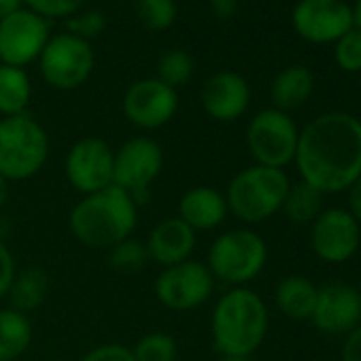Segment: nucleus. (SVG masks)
<instances>
[{
    "label": "nucleus",
    "instance_id": "nucleus-35",
    "mask_svg": "<svg viewBox=\"0 0 361 361\" xmlns=\"http://www.w3.org/2000/svg\"><path fill=\"white\" fill-rule=\"evenodd\" d=\"M340 361H361V325L346 334V340L340 350Z\"/></svg>",
    "mask_w": 361,
    "mask_h": 361
},
{
    "label": "nucleus",
    "instance_id": "nucleus-37",
    "mask_svg": "<svg viewBox=\"0 0 361 361\" xmlns=\"http://www.w3.org/2000/svg\"><path fill=\"white\" fill-rule=\"evenodd\" d=\"M211 11L217 20H230L238 11V0H211Z\"/></svg>",
    "mask_w": 361,
    "mask_h": 361
},
{
    "label": "nucleus",
    "instance_id": "nucleus-40",
    "mask_svg": "<svg viewBox=\"0 0 361 361\" xmlns=\"http://www.w3.org/2000/svg\"><path fill=\"white\" fill-rule=\"evenodd\" d=\"M353 24H355V28L361 30V0H357L353 7Z\"/></svg>",
    "mask_w": 361,
    "mask_h": 361
},
{
    "label": "nucleus",
    "instance_id": "nucleus-25",
    "mask_svg": "<svg viewBox=\"0 0 361 361\" xmlns=\"http://www.w3.org/2000/svg\"><path fill=\"white\" fill-rule=\"evenodd\" d=\"M323 194L308 185L306 180L291 183L287 190V196L283 200V213L285 217L295 226H310L321 213H323Z\"/></svg>",
    "mask_w": 361,
    "mask_h": 361
},
{
    "label": "nucleus",
    "instance_id": "nucleus-6",
    "mask_svg": "<svg viewBox=\"0 0 361 361\" xmlns=\"http://www.w3.org/2000/svg\"><path fill=\"white\" fill-rule=\"evenodd\" d=\"M268 264L266 240L249 228H236L219 234L207 257V268L211 270L215 283H226L230 287H247L253 279L262 274Z\"/></svg>",
    "mask_w": 361,
    "mask_h": 361
},
{
    "label": "nucleus",
    "instance_id": "nucleus-21",
    "mask_svg": "<svg viewBox=\"0 0 361 361\" xmlns=\"http://www.w3.org/2000/svg\"><path fill=\"white\" fill-rule=\"evenodd\" d=\"M317 291L319 287L300 274H291L285 276L274 291V302L276 308L293 321H310V314L314 310V302H317Z\"/></svg>",
    "mask_w": 361,
    "mask_h": 361
},
{
    "label": "nucleus",
    "instance_id": "nucleus-17",
    "mask_svg": "<svg viewBox=\"0 0 361 361\" xmlns=\"http://www.w3.org/2000/svg\"><path fill=\"white\" fill-rule=\"evenodd\" d=\"M202 109L215 121H236L251 104V87L236 71H219L211 75L200 94Z\"/></svg>",
    "mask_w": 361,
    "mask_h": 361
},
{
    "label": "nucleus",
    "instance_id": "nucleus-14",
    "mask_svg": "<svg viewBox=\"0 0 361 361\" xmlns=\"http://www.w3.org/2000/svg\"><path fill=\"white\" fill-rule=\"evenodd\" d=\"M295 35L308 43H336L353 24V7L344 0H298L291 11Z\"/></svg>",
    "mask_w": 361,
    "mask_h": 361
},
{
    "label": "nucleus",
    "instance_id": "nucleus-4",
    "mask_svg": "<svg viewBox=\"0 0 361 361\" xmlns=\"http://www.w3.org/2000/svg\"><path fill=\"white\" fill-rule=\"evenodd\" d=\"M289 185L285 170L253 164L232 176L224 196L228 211L238 221L262 224L281 213Z\"/></svg>",
    "mask_w": 361,
    "mask_h": 361
},
{
    "label": "nucleus",
    "instance_id": "nucleus-8",
    "mask_svg": "<svg viewBox=\"0 0 361 361\" xmlns=\"http://www.w3.org/2000/svg\"><path fill=\"white\" fill-rule=\"evenodd\" d=\"M96 64L94 49L87 41L73 37L68 32L54 35L43 54L39 56V68L43 79L62 92L81 87Z\"/></svg>",
    "mask_w": 361,
    "mask_h": 361
},
{
    "label": "nucleus",
    "instance_id": "nucleus-36",
    "mask_svg": "<svg viewBox=\"0 0 361 361\" xmlns=\"http://www.w3.org/2000/svg\"><path fill=\"white\" fill-rule=\"evenodd\" d=\"M348 192V213L361 224V174L355 178V183L346 190Z\"/></svg>",
    "mask_w": 361,
    "mask_h": 361
},
{
    "label": "nucleus",
    "instance_id": "nucleus-41",
    "mask_svg": "<svg viewBox=\"0 0 361 361\" xmlns=\"http://www.w3.org/2000/svg\"><path fill=\"white\" fill-rule=\"evenodd\" d=\"M221 361H251V357H221Z\"/></svg>",
    "mask_w": 361,
    "mask_h": 361
},
{
    "label": "nucleus",
    "instance_id": "nucleus-13",
    "mask_svg": "<svg viewBox=\"0 0 361 361\" xmlns=\"http://www.w3.org/2000/svg\"><path fill=\"white\" fill-rule=\"evenodd\" d=\"M361 245V224L346 209H323L310 224V249L325 264H344Z\"/></svg>",
    "mask_w": 361,
    "mask_h": 361
},
{
    "label": "nucleus",
    "instance_id": "nucleus-19",
    "mask_svg": "<svg viewBox=\"0 0 361 361\" xmlns=\"http://www.w3.org/2000/svg\"><path fill=\"white\" fill-rule=\"evenodd\" d=\"M228 215L230 211L224 192L211 185H196L188 190L178 200L176 217L180 221H185L196 234L219 228Z\"/></svg>",
    "mask_w": 361,
    "mask_h": 361
},
{
    "label": "nucleus",
    "instance_id": "nucleus-7",
    "mask_svg": "<svg viewBox=\"0 0 361 361\" xmlns=\"http://www.w3.org/2000/svg\"><path fill=\"white\" fill-rule=\"evenodd\" d=\"M300 130L289 113L279 109L259 111L247 126V149L255 164L285 168L295 159Z\"/></svg>",
    "mask_w": 361,
    "mask_h": 361
},
{
    "label": "nucleus",
    "instance_id": "nucleus-22",
    "mask_svg": "<svg viewBox=\"0 0 361 361\" xmlns=\"http://www.w3.org/2000/svg\"><path fill=\"white\" fill-rule=\"evenodd\" d=\"M32 321L28 314L7 306L0 308V361L20 359L32 342Z\"/></svg>",
    "mask_w": 361,
    "mask_h": 361
},
{
    "label": "nucleus",
    "instance_id": "nucleus-29",
    "mask_svg": "<svg viewBox=\"0 0 361 361\" xmlns=\"http://www.w3.org/2000/svg\"><path fill=\"white\" fill-rule=\"evenodd\" d=\"M147 262H149V255H147L145 243H140L132 236L109 249V264L113 270H117L121 274H132V272L145 268Z\"/></svg>",
    "mask_w": 361,
    "mask_h": 361
},
{
    "label": "nucleus",
    "instance_id": "nucleus-30",
    "mask_svg": "<svg viewBox=\"0 0 361 361\" xmlns=\"http://www.w3.org/2000/svg\"><path fill=\"white\" fill-rule=\"evenodd\" d=\"M334 58L336 64L344 73H361V30L350 28L334 43Z\"/></svg>",
    "mask_w": 361,
    "mask_h": 361
},
{
    "label": "nucleus",
    "instance_id": "nucleus-26",
    "mask_svg": "<svg viewBox=\"0 0 361 361\" xmlns=\"http://www.w3.org/2000/svg\"><path fill=\"white\" fill-rule=\"evenodd\" d=\"M194 75V60L188 51L183 49H170L166 51L159 62H157V77L161 83L168 87L176 90L180 85H185Z\"/></svg>",
    "mask_w": 361,
    "mask_h": 361
},
{
    "label": "nucleus",
    "instance_id": "nucleus-31",
    "mask_svg": "<svg viewBox=\"0 0 361 361\" xmlns=\"http://www.w3.org/2000/svg\"><path fill=\"white\" fill-rule=\"evenodd\" d=\"M66 32L73 35V37H79L83 41H92L96 37H100L104 30H106V18L104 13L92 9V11H79L71 18H66V24H64Z\"/></svg>",
    "mask_w": 361,
    "mask_h": 361
},
{
    "label": "nucleus",
    "instance_id": "nucleus-9",
    "mask_svg": "<svg viewBox=\"0 0 361 361\" xmlns=\"http://www.w3.org/2000/svg\"><path fill=\"white\" fill-rule=\"evenodd\" d=\"M215 289V279L207 264L188 259L170 268H161L155 276L153 291L161 306L172 312H188L200 308Z\"/></svg>",
    "mask_w": 361,
    "mask_h": 361
},
{
    "label": "nucleus",
    "instance_id": "nucleus-3",
    "mask_svg": "<svg viewBox=\"0 0 361 361\" xmlns=\"http://www.w3.org/2000/svg\"><path fill=\"white\" fill-rule=\"evenodd\" d=\"M138 224V202L117 185L83 196L68 215L73 236L90 249H111L130 238Z\"/></svg>",
    "mask_w": 361,
    "mask_h": 361
},
{
    "label": "nucleus",
    "instance_id": "nucleus-20",
    "mask_svg": "<svg viewBox=\"0 0 361 361\" xmlns=\"http://www.w3.org/2000/svg\"><path fill=\"white\" fill-rule=\"evenodd\" d=\"M314 90V75L310 68L306 66H287L283 68L272 85H270V100H272V109H279L283 113H289L293 109H300Z\"/></svg>",
    "mask_w": 361,
    "mask_h": 361
},
{
    "label": "nucleus",
    "instance_id": "nucleus-11",
    "mask_svg": "<svg viewBox=\"0 0 361 361\" xmlns=\"http://www.w3.org/2000/svg\"><path fill=\"white\" fill-rule=\"evenodd\" d=\"M115 151L98 136L79 138L64 159V172L68 183L81 194L90 196L113 185Z\"/></svg>",
    "mask_w": 361,
    "mask_h": 361
},
{
    "label": "nucleus",
    "instance_id": "nucleus-27",
    "mask_svg": "<svg viewBox=\"0 0 361 361\" xmlns=\"http://www.w3.org/2000/svg\"><path fill=\"white\" fill-rule=\"evenodd\" d=\"M132 355L136 361H176V340L166 331H149L134 346Z\"/></svg>",
    "mask_w": 361,
    "mask_h": 361
},
{
    "label": "nucleus",
    "instance_id": "nucleus-18",
    "mask_svg": "<svg viewBox=\"0 0 361 361\" xmlns=\"http://www.w3.org/2000/svg\"><path fill=\"white\" fill-rule=\"evenodd\" d=\"M196 243L198 234L176 215L155 224L149 236L145 238L149 262H155L161 268H170L192 259Z\"/></svg>",
    "mask_w": 361,
    "mask_h": 361
},
{
    "label": "nucleus",
    "instance_id": "nucleus-38",
    "mask_svg": "<svg viewBox=\"0 0 361 361\" xmlns=\"http://www.w3.org/2000/svg\"><path fill=\"white\" fill-rule=\"evenodd\" d=\"M22 5H24V0H0V22L9 18L11 13L20 11Z\"/></svg>",
    "mask_w": 361,
    "mask_h": 361
},
{
    "label": "nucleus",
    "instance_id": "nucleus-1",
    "mask_svg": "<svg viewBox=\"0 0 361 361\" xmlns=\"http://www.w3.org/2000/svg\"><path fill=\"white\" fill-rule=\"evenodd\" d=\"M293 161L323 196L346 192L361 174V119L342 111L314 117L300 130Z\"/></svg>",
    "mask_w": 361,
    "mask_h": 361
},
{
    "label": "nucleus",
    "instance_id": "nucleus-34",
    "mask_svg": "<svg viewBox=\"0 0 361 361\" xmlns=\"http://www.w3.org/2000/svg\"><path fill=\"white\" fill-rule=\"evenodd\" d=\"M18 274V264H16V257L13 253L9 251V247L0 240V300H5L9 289H11V283Z\"/></svg>",
    "mask_w": 361,
    "mask_h": 361
},
{
    "label": "nucleus",
    "instance_id": "nucleus-5",
    "mask_svg": "<svg viewBox=\"0 0 361 361\" xmlns=\"http://www.w3.org/2000/svg\"><path fill=\"white\" fill-rule=\"evenodd\" d=\"M49 157V136L28 113L0 117V174L11 180H28L41 172Z\"/></svg>",
    "mask_w": 361,
    "mask_h": 361
},
{
    "label": "nucleus",
    "instance_id": "nucleus-42",
    "mask_svg": "<svg viewBox=\"0 0 361 361\" xmlns=\"http://www.w3.org/2000/svg\"><path fill=\"white\" fill-rule=\"evenodd\" d=\"M359 295H361V285H359Z\"/></svg>",
    "mask_w": 361,
    "mask_h": 361
},
{
    "label": "nucleus",
    "instance_id": "nucleus-10",
    "mask_svg": "<svg viewBox=\"0 0 361 361\" xmlns=\"http://www.w3.org/2000/svg\"><path fill=\"white\" fill-rule=\"evenodd\" d=\"M164 168V149L149 136H136L126 140L115 151L113 185L128 192L138 204L140 196L149 192L151 183Z\"/></svg>",
    "mask_w": 361,
    "mask_h": 361
},
{
    "label": "nucleus",
    "instance_id": "nucleus-39",
    "mask_svg": "<svg viewBox=\"0 0 361 361\" xmlns=\"http://www.w3.org/2000/svg\"><path fill=\"white\" fill-rule=\"evenodd\" d=\"M9 200V180L0 174V209H3Z\"/></svg>",
    "mask_w": 361,
    "mask_h": 361
},
{
    "label": "nucleus",
    "instance_id": "nucleus-33",
    "mask_svg": "<svg viewBox=\"0 0 361 361\" xmlns=\"http://www.w3.org/2000/svg\"><path fill=\"white\" fill-rule=\"evenodd\" d=\"M81 361H136V359H134L130 346H123L117 342H106V344H100V346L87 350L81 357Z\"/></svg>",
    "mask_w": 361,
    "mask_h": 361
},
{
    "label": "nucleus",
    "instance_id": "nucleus-32",
    "mask_svg": "<svg viewBox=\"0 0 361 361\" xmlns=\"http://www.w3.org/2000/svg\"><path fill=\"white\" fill-rule=\"evenodd\" d=\"M87 0H24L26 9L39 13L45 20H66L79 13Z\"/></svg>",
    "mask_w": 361,
    "mask_h": 361
},
{
    "label": "nucleus",
    "instance_id": "nucleus-2",
    "mask_svg": "<svg viewBox=\"0 0 361 361\" xmlns=\"http://www.w3.org/2000/svg\"><path fill=\"white\" fill-rule=\"evenodd\" d=\"M268 325L264 298L249 287H230L211 314L213 346L221 357H251L264 344Z\"/></svg>",
    "mask_w": 361,
    "mask_h": 361
},
{
    "label": "nucleus",
    "instance_id": "nucleus-23",
    "mask_svg": "<svg viewBox=\"0 0 361 361\" xmlns=\"http://www.w3.org/2000/svg\"><path fill=\"white\" fill-rule=\"evenodd\" d=\"M49 293V276L43 268H24L18 270L11 289L7 293L9 306L28 314L37 310Z\"/></svg>",
    "mask_w": 361,
    "mask_h": 361
},
{
    "label": "nucleus",
    "instance_id": "nucleus-24",
    "mask_svg": "<svg viewBox=\"0 0 361 361\" xmlns=\"http://www.w3.org/2000/svg\"><path fill=\"white\" fill-rule=\"evenodd\" d=\"M32 98V83L26 68L0 64V115L13 117L26 113Z\"/></svg>",
    "mask_w": 361,
    "mask_h": 361
},
{
    "label": "nucleus",
    "instance_id": "nucleus-12",
    "mask_svg": "<svg viewBox=\"0 0 361 361\" xmlns=\"http://www.w3.org/2000/svg\"><path fill=\"white\" fill-rule=\"evenodd\" d=\"M49 39L47 20L22 7L0 22V64L26 68L39 60Z\"/></svg>",
    "mask_w": 361,
    "mask_h": 361
},
{
    "label": "nucleus",
    "instance_id": "nucleus-15",
    "mask_svg": "<svg viewBox=\"0 0 361 361\" xmlns=\"http://www.w3.org/2000/svg\"><path fill=\"white\" fill-rule=\"evenodd\" d=\"M178 111L176 90L155 77L134 81L123 94V115L140 130H159L172 121Z\"/></svg>",
    "mask_w": 361,
    "mask_h": 361
},
{
    "label": "nucleus",
    "instance_id": "nucleus-28",
    "mask_svg": "<svg viewBox=\"0 0 361 361\" xmlns=\"http://www.w3.org/2000/svg\"><path fill=\"white\" fill-rule=\"evenodd\" d=\"M136 18L151 32L168 30L176 20L174 0H136Z\"/></svg>",
    "mask_w": 361,
    "mask_h": 361
},
{
    "label": "nucleus",
    "instance_id": "nucleus-16",
    "mask_svg": "<svg viewBox=\"0 0 361 361\" xmlns=\"http://www.w3.org/2000/svg\"><path fill=\"white\" fill-rule=\"evenodd\" d=\"M310 321L319 331L329 336L350 334L357 325H361L359 289L342 281H334L319 287Z\"/></svg>",
    "mask_w": 361,
    "mask_h": 361
}]
</instances>
